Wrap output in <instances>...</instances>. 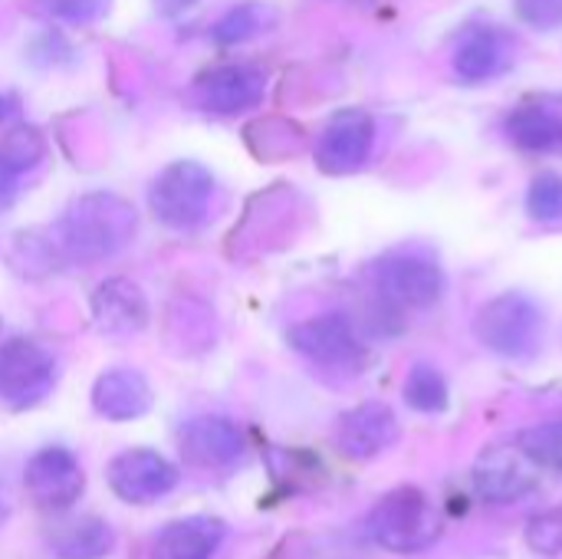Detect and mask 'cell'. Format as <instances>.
<instances>
[{
	"label": "cell",
	"instance_id": "1",
	"mask_svg": "<svg viewBox=\"0 0 562 559\" xmlns=\"http://www.w3.org/2000/svg\"><path fill=\"white\" fill-rule=\"evenodd\" d=\"M138 234V211L112 191H89L76 198L56 221L49 247L66 264H102L119 257Z\"/></svg>",
	"mask_w": 562,
	"mask_h": 559
},
{
	"label": "cell",
	"instance_id": "2",
	"mask_svg": "<svg viewBox=\"0 0 562 559\" xmlns=\"http://www.w3.org/2000/svg\"><path fill=\"white\" fill-rule=\"evenodd\" d=\"M217 191V178L207 165L181 158L165 165L151 188H148V208L151 214L171 227V231H194L211 217V201Z\"/></svg>",
	"mask_w": 562,
	"mask_h": 559
},
{
	"label": "cell",
	"instance_id": "3",
	"mask_svg": "<svg viewBox=\"0 0 562 559\" xmlns=\"http://www.w3.org/2000/svg\"><path fill=\"white\" fill-rule=\"evenodd\" d=\"M474 336L497 356L527 359L543 339V310L527 293H501L477 310Z\"/></svg>",
	"mask_w": 562,
	"mask_h": 559
},
{
	"label": "cell",
	"instance_id": "4",
	"mask_svg": "<svg viewBox=\"0 0 562 559\" xmlns=\"http://www.w3.org/2000/svg\"><path fill=\"white\" fill-rule=\"evenodd\" d=\"M369 530L385 550L418 554L441 537V514L418 488H398L379 501L369 517Z\"/></svg>",
	"mask_w": 562,
	"mask_h": 559
},
{
	"label": "cell",
	"instance_id": "5",
	"mask_svg": "<svg viewBox=\"0 0 562 559\" xmlns=\"http://www.w3.org/2000/svg\"><path fill=\"white\" fill-rule=\"evenodd\" d=\"M56 382V359L33 339H7L0 346V399L10 409H30L49 395Z\"/></svg>",
	"mask_w": 562,
	"mask_h": 559
},
{
	"label": "cell",
	"instance_id": "6",
	"mask_svg": "<svg viewBox=\"0 0 562 559\" xmlns=\"http://www.w3.org/2000/svg\"><path fill=\"white\" fill-rule=\"evenodd\" d=\"M267 96V72L250 63H227L214 66L194 79L191 99L198 109L211 115H240L263 102Z\"/></svg>",
	"mask_w": 562,
	"mask_h": 559
},
{
	"label": "cell",
	"instance_id": "7",
	"mask_svg": "<svg viewBox=\"0 0 562 559\" xmlns=\"http://www.w3.org/2000/svg\"><path fill=\"white\" fill-rule=\"evenodd\" d=\"M379 290L402 306H435L445 297V270L438 267L435 257L422 250H395L379 260L375 267Z\"/></svg>",
	"mask_w": 562,
	"mask_h": 559
},
{
	"label": "cell",
	"instance_id": "8",
	"mask_svg": "<svg viewBox=\"0 0 562 559\" xmlns=\"http://www.w3.org/2000/svg\"><path fill=\"white\" fill-rule=\"evenodd\" d=\"M375 145V122L362 109H342L329 119V125L316 138V165L326 175H352L359 171Z\"/></svg>",
	"mask_w": 562,
	"mask_h": 559
},
{
	"label": "cell",
	"instance_id": "9",
	"mask_svg": "<svg viewBox=\"0 0 562 559\" xmlns=\"http://www.w3.org/2000/svg\"><path fill=\"white\" fill-rule=\"evenodd\" d=\"M286 339L300 356L329 369H349L362 359V343L342 313H323V316L303 320L290 329Z\"/></svg>",
	"mask_w": 562,
	"mask_h": 559
},
{
	"label": "cell",
	"instance_id": "10",
	"mask_svg": "<svg viewBox=\"0 0 562 559\" xmlns=\"http://www.w3.org/2000/svg\"><path fill=\"white\" fill-rule=\"evenodd\" d=\"M89 306H92L95 329L102 336H112V339H132L151 320V306H148L145 290L135 280H128V277H109V280H102L92 290Z\"/></svg>",
	"mask_w": 562,
	"mask_h": 559
},
{
	"label": "cell",
	"instance_id": "11",
	"mask_svg": "<svg viewBox=\"0 0 562 559\" xmlns=\"http://www.w3.org/2000/svg\"><path fill=\"white\" fill-rule=\"evenodd\" d=\"M109 484L122 501L132 504H151L165 494L175 491L178 484V471L175 465H168L161 455L135 448V451H122L112 465H109Z\"/></svg>",
	"mask_w": 562,
	"mask_h": 559
},
{
	"label": "cell",
	"instance_id": "12",
	"mask_svg": "<svg viewBox=\"0 0 562 559\" xmlns=\"http://www.w3.org/2000/svg\"><path fill=\"white\" fill-rule=\"evenodd\" d=\"M524 458H527L524 451H514L504 445L487 448L474 465L477 494L491 504H517V501L530 497L537 488V474L530 471V465Z\"/></svg>",
	"mask_w": 562,
	"mask_h": 559
},
{
	"label": "cell",
	"instance_id": "13",
	"mask_svg": "<svg viewBox=\"0 0 562 559\" xmlns=\"http://www.w3.org/2000/svg\"><path fill=\"white\" fill-rule=\"evenodd\" d=\"M181 455L194 468H234L244 458V432L221 415H198L181 428Z\"/></svg>",
	"mask_w": 562,
	"mask_h": 559
},
{
	"label": "cell",
	"instance_id": "14",
	"mask_svg": "<svg viewBox=\"0 0 562 559\" xmlns=\"http://www.w3.org/2000/svg\"><path fill=\"white\" fill-rule=\"evenodd\" d=\"M26 488L49 511L69 507L82 494V468L66 448H43L26 465Z\"/></svg>",
	"mask_w": 562,
	"mask_h": 559
},
{
	"label": "cell",
	"instance_id": "15",
	"mask_svg": "<svg viewBox=\"0 0 562 559\" xmlns=\"http://www.w3.org/2000/svg\"><path fill=\"white\" fill-rule=\"evenodd\" d=\"M398 438V422L389 405L369 402L352 412H346L336 425V445L346 458L366 461L392 448Z\"/></svg>",
	"mask_w": 562,
	"mask_h": 559
},
{
	"label": "cell",
	"instance_id": "16",
	"mask_svg": "<svg viewBox=\"0 0 562 559\" xmlns=\"http://www.w3.org/2000/svg\"><path fill=\"white\" fill-rule=\"evenodd\" d=\"M451 66H454L458 79H464V82L497 79L514 66V43L497 30H474L454 49Z\"/></svg>",
	"mask_w": 562,
	"mask_h": 559
},
{
	"label": "cell",
	"instance_id": "17",
	"mask_svg": "<svg viewBox=\"0 0 562 559\" xmlns=\"http://www.w3.org/2000/svg\"><path fill=\"white\" fill-rule=\"evenodd\" d=\"M92 405L112 422H128L151 409V389L135 369H109L92 385Z\"/></svg>",
	"mask_w": 562,
	"mask_h": 559
},
{
	"label": "cell",
	"instance_id": "18",
	"mask_svg": "<svg viewBox=\"0 0 562 559\" xmlns=\"http://www.w3.org/2000/svg\"><path fill=\"white\" fill-rule=\"evenodd\" d=\"M504 132L514 145L537 155H562V115L547 105H520L507 115Z\"/></svg>",
	"mask_w": 562,
	"mask_h": 559
},
{
	"label": "cell",
	"instance_id": "19",
	"mask_svg": "<svg viewBox=\"0 0 562 559\" xmlns=\"http://www.w3.org/2000/svg\"><path fill=\"white\" fill-rule=\"evenodd\" d=\"M224 524L211 517H191L171 524L158 537V559H214L224 544Z\"/></svg>",
	"mask_w": 562,
	"mask_h": 559
},
{
	"label": "cell",
	"instance_id": "20",
	"mask_svg": "<svg viewBox=\"0 0 562 559\" xmlns=\"http://www.w3.org/2000/svg\"><path fill=\"white\" fill-rule=\"evenodd\" d=\"M280 23V13L273 3L267 0H244L231 10H224L214 23H211V40L217 46H240L250 43L263 33H270Z\"/></svg>",
	"mask_w": 562,
	"mask_h": 559
},
{
	"label": "cell",
	"instance_id": "21",
	"mask_svg": "<svg viewBox=\"0 0 562 559\" xmlns=\"http://www.w3.org/2000/svg\"><path fill=\"white\" fill-rule=\"evenodd\" d=\"M46 158V138L36 125H13L0 138V171L10 178H23L26 171L40 168Z\"/></svg>",
	"mask_w": 562,
	"mask_h": 559
},
{
	"label": "cell",
	"instance_id": "22",
	"mask_svg": "<svg viewBox=\"0 0 562 559\" xmlns=\"http://www.w3.org/2000/svg\"><path fill=\"white\" fill-rule=\"evenodd\" d=\"M112 550V530L99 521H79L69 524L56 540L53 554L63 559H95Z\"/></svg>",
	"mask_w": 562,
	"mask_h": 559
},
{
	"label": "cell",
	"instance_id": "23",
	"mask_svg": "<svg viewBox=\"0 0 562 559\" xmlns=\"http://www.w3.org/2000/svg\"><path fill=\"white\" fill-rule=\"evenodd\" d=\"M405 402L415 412H425V415L445 412L448 409V382H445V376L435 366L418 362L405 379Z\"/></svg>",
	"mask_w": 562,
	"mask_h": 559
},
{
	"label": "cell",
	"instance_id": "24",
	"mask_svg": "<svg viewBox=\"0 0 562 559\" xmlns=\"http://www.w3.org/2000/svg\"><path fill=\"white\" fill-rule=\"evenodd\" d=\"M517 445L533 465H543L562 474V422H543L527 428Z\"/></svg>",
	"mask_w": 562,
	"mask_h": 559
},
{
	"label": "cell",
	"instance_id": "25",
	"mask_svg": "<svg viewBox=\"0 0 562 559\" xmlns=\"http://www.w3.org/2000/svg\"><path fill=\"white\" fill-rule=\"evenodd\" d=\"M527 211L533 221L540 224H553L562 221V175L557 171H543L530 181L527 191Z\"/></svg>",
	"mask_w": 562,
	"mask_h": 559
},
{
	"label": "cell",
	"instance_id": "26",
	"mask_svg": "<svg viewBox=\"0 0 562 559\" xmlns=\"http://www.w3.org/2000/svg\"><path fill=\"white\" fill-rule=\"evenodd\" d=\"M46 16L59 20V23H69V26H89V23H99L109 10H112V0H33Z\"/></svg>",
	"mask_w": 562,
	"mask_h": 559
},
{
	"label": "cell",
	"instance_id": "27",
	"mask_svg": "<svg viewBox=\"0 0 562 559\" xmlns=\"http://www.w3.org/2000/svg\"><path fill=\"white\" fill-rule=\"evenodd\" d=\"M517 16L533 30H560L562 26V0H514Z\"/></svg>",
	"mask_w": 562,
	"mask_h": 559
},
{
	"label": "cell",
	"instance_id": "28",
	"mask_svg": "<svg viewBox=\"0 0 562 559\" xmlns=\"http://www.w3.org/2000/svg\"><path fill=\"white\" fill-rule=\"evenodd\" d=\"M527 540L543 550V554H560L562 550V507L560 511H550L543 517H537L527 530Z\"/></svg>",
	"mask_w": 562,
	"mask_h": 559
},
{
	"label": "cell",
	"instance_id": "29",
	"mask_svg": "<svg viewBox=\"0 0 562 559\" xmlns=\"http://www.w3.org/2000/svg\"><path fill=\"white\" fill-rule=\"evenodd\" d=\"M194 3H198V0H155L158 13H165V16H178V13L191 10Z\"/></svg>",
	"mask_w": 562,
	"mask_h": 559
},
{
	"label": "cell",
	"instance_id": "30",
	"mask_svg": "<svg viewBox=\"0 0 562 559\" xmlns=\"http://www.w3.org/2000/svg\"><path fill=\"white\" fill-rule=\"evenodd\" d=\"M16 191H20V181L0 171V208H7L16 198Z\"/></svg>",
	"mask_w": 562,
	"mask_h": 559
},
{
	"label": "cell",
	"instance_id": "31",
	"mask_svg": "<svg viewBox=\"0 0 562 559\" xmlns=\"http://www.w3.org/2000/svg\"><path fill=\"white\" fill-rule=\"evenodd\" d=\"M10 115H13V99L0 92V122H7Z\"/></svg>",
	"mask_w": 562,
	"mask_h": 559
}]
</instances>
